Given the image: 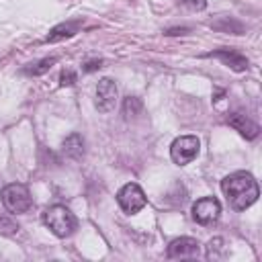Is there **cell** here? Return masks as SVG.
I'll return each instance as SVG.
<instances>
[{
	"instance_id": "obj_1",
	"label": "cell",
	"mask_w": 262,
	"mask_h": 262,
	"mask_svg": "<svg viewBox=\"0 0 262 262\" xmlns=\"http://www.w3.org/2000/svg\"><path fill=\"white\" fill-rule=\"evenodd\" d=\"M221 190L225 192L227 203L233 211H246L260 196V186L256 178L246 170H237L225 176L221 180Z\"/></svg>"
},
{
	"instance_id": "obj_2",
	"label": "cell",
	"mask_w": 262,
	"mask_h": 262,
	"mask_svg": "<svg viewBox=\"0 0 262 262\" xmlns=\"http://www.w3.org/2000/svg\"><path fill=\"white\" fill-rule=\"evenodd\" d=\"M43 223L57 237H70L78 229V219H76V215L66 205H51V207H47L43 211Z\"/></svg>"
},
{
	"instance_id": "obj_3",
	"label": "cell",
	"mask_w": 262,
	"mask_h": 262,
	"mask_svg": "<svg viewBox=\"0 0 262 262\" xmlns=\"http://www.w3.org/2000/svg\"><path fill=\"white\" fill-rule=\"evenodd\" d=\"M2 196V205L8 213L12 215H20V213H27L31 207H33V196L29 192V188L20 182H10L2 188L0 192Z\"/></svg>"
},
{
	"instance_id": "obj_4",
	"label": "cell",
	"mask_w": 262,
	"mask_h": 262,
	"mask_svg": "<svg viewBox=\"0 0 262 262\" xmlns=\"http://www.w3.org/2000/svg\"><path fill=\"white\" fill-rule=\"evenodd\" d=\"M117 203H119V207L123 209V213L135 215V213H139V211L147 205V196H145V192H143V188H141L139 184L127 182V184H123V186L119 188V192H117Z\"/></svg>"
},
{
	"instance_id": "obj_5",
	"label": "cell",
	"mask_w": 262,
	"mask_h": 262,
	"mask_svg": "<svg viewBox=\"0 0 262 262\" xmlns=\"http://www.w3.org/2000/svg\"><path fill=\"white\" fill-rule=\"evenodd\" d=\"M199 147H201V141L196 135H180L170 145V158L174 164L186 166L199 156Z\"/></svg>"
},
{
	"instance_id": "obj_6",
	"label": "cell",
	"mask_w": 262,
	"mask_h": 262,
	"mask_svg": "<svg viewBox=\"0 0 262 262\" xmlns=\"http://www.w3.org/2000/svg\"><path fill=\"white\" fill-rule=\"evenodd\" d=\"M221 217V203L215 196H203L192 205V219L199 225H213Z\"/></svg>"
},
{
	"instance_id": "obj_7",
	"label": "cell",
	"mask_w": 262,
	"mask_h": 262,
	"mask_svg": "<svg viewBox=\"0 0 262 262\" xmlns=\"http://www.w3.org/2000/svg\"><path fill=\"white\" fill-rule=\"evenodd\" d=\"M199 254H201V244L188 235L172 239L166 250V256L170 260H190V258H196Z\"/></svg>"
},
{
	"instance_id": "obj_8",
	"label": "cell",
	"mask_w": 262,
	"mask_h": 262,
	"mask_svg": "<svg viewBox=\"0 0 262 262\" xmlns=\"http://www.w3.org/2000/svg\"><path fill=\"white\" fill-rule=\"evenodd\" d=\"M117 98H119V88H117L115 80L102 78L96 84V100H94V106L100 113H111L115 108V104H117Z\"/></svg>"
},
{
	"instance_id": "obj_9",
	"label": "cell",
	"mask_w": 262,
	"mask_h": 262,
	"mask_svg": "<svg viewBox=\"0 0 262 262\" xmlns=\"http://www.w3.org/2000/svg\"><path fill=\"white\" fill-rule=\"evenodd\" d=\"M205 57H217L219 61H223L227 68H231L233 72H246L250 61L246 55H242L235 49H215L211 53H205Z\"/></svg>"
},
{
	"instance_id": "obj_10",
	"label": "cell",
	"mask_w": 262,
	"mask_h": 262,
	"mask_svg": "<svg viewBox=\"0 0 262 262\" xmlns=\"http://www.w3.org/2000/svg\"><path fill=\"white\" fill-rule=\"evenodd\" d=\"M227 125L233 127L235 131H239V135H244L246 139H256L260 135V127L258 123H254L250 117L242 115V113H231L227 117Z\"/></svg>"
},
{
	"instance_id": "obj_11",
	"label": "cell",
	"mask_w": 262,
	"mask_h": 262,
	"mask_svg": "<svg viewBox=\"0 0 262 262\" xmlns=\"http://www.w3.org/2000/svg\"><path fill=\"white\" fill-rule=\"evenodd\" d=\"M82 27V20L80 18H74V20H66V23H59L55 25L49 35L45 37V43H57V41H63V39H70L74 37Z\"/></svg>"
},
{
	"instance_id": "obj_12",
	"label": "cell",
	"mask_w": 262,
	"mask_h": 262,
	"mask_svg": "<svg viewBox=\"0 0 262 262\" xmlns=\"http://www.w3.org/2000/svg\"><path fill=\"white\" fill-rule=\"evenodd\" d=\"M61 151L63 156H68L70 160H80L84 156V137L80 133H72L63 139L61 143Z\"/></svg>"
},
{
	"instance_id": "obj_13",
	"label": "cell",
	"mask_w": 262,
	"mask_h": 262,
	"mask_svg": "<svg viewBox=\"0 0 262 262\" xmlns=\"http://www.w3.org/2000/svg\"><path fill=\"white\" fill-rule=\"evenodd\" d=\"M211 29L221 31V33H233V35L244 33V25L239 20H235L233 16H219L215 23H211Z\"/></svg>"
},
{
	"instance_id": "obj_14",
	"label": "cell",
	"mask_w": 262,
	"mask_h": 262,
	"mask_svg": "<svg viewBox=\"0 0 262 262\" xmlns=\"http://www.w3.org/2000/svg\"><path fill=\"white\" fill-rule=\"evenodd\" d=\"M57 61V57L55 55H51V57H43V59H39V61H35V63H29L23 72L27 74V76H43V74H47L49 70H51V66Z\"/></svg>"
},
{
	"instance_id": "obj_15",
	"label": "cell",
	"mask_w": 262,
	"mask_h": 262,
	"mask_svg": "<svg viewBox=\"0 0 262 262\" xmlns=\"http://www.w3.org/2000/svg\"><path fill=\"white\" fill-rule=\"evenodd\" d=\"M207 260H221L227 256V246L221 237H213L209 244H207V252H205Z\"/></svg>"
},
{
	"instance_id": "obj_16",
	"label": "cell",
	"mask_w": 262,
	"mask_h": 262,
	"mask_svg": "<svg viewBox=\"0 0 262 262\" xmlns=\"http://www.w3.org/2000/svg\"><path fill=\"white\" fill-rule=\"evenodd\" d=\"M141 108H143V104H141V100L137 96H127L123 100V115H125V119H131V117L139 115Z\"/></svg>"
},
{
	"instance_id": "obj_17",
	"label": "cell",
	"mask_w": 262,
	"mask_h": 262,
	"mask_svg": "<svg viewBox=\"0 0 262 262\" xmlns=\"http://www.w3.org/2000/svg\"><path fill=\"white\" fill-rule=\"evenodd\" d=\"M16 231H18V225L14 223V219L8 217V215H4V213H0V233H4V235H14Z\"/></svg>"
},
{
	"instance_id": "obj_18",
	"label": "cell",
	"mask_w": 262,
	"mask_h": 262,
	"mask_svg": "<svg viewBox=\"0 0 262 262\" xmlns=\"http://www.w3.org/2000/svg\"><path fill=\"white\" fill-rule=\"evenodd\" d=\"M76 72L74 70H61V74H59V84L61 86H74L76 84Z\"/></svg>"
},
{
	"instance_id": "obj_19",
	"label": "cell",
	"mask_w": 262,
	"mask_h": 262,
	"mask_svg": "<svg viewBox=\"0 0 262 262\" xmlns=\"http://www.w3.org/2000/svg\"><path fill=\"white\" fill-rule=\"evenodd\" d=\"M180 4H184L190 10H203L207 6V0H180Z\"/></svg>"
},
{
	"instance_id": "obj_20",
	"label": "cell",
	"mask_w": 262,
	"mask_h": 262,
	"mask_svg": "<svg viewBox=\"0 0 262 262\" xmlns=\"http://www.w3.org/2000/svg\"><path fill=\"white\" fill-rule=\"evenodd\" d=\"M100 68H102V59H90V61H86V63L82 66V70H84L86 74L96 72V70H100Z\"/></svg>"
},
{
	"instance_id": "obj_21",
	"label": "cell",
	"mask_w": 262,
	"mask_h": 262,
	"mask_svg": "<svg viewBox=\"0 0 262 262\" xmlns=\"http://www.w3.org/2000/svg\"><path fill=\"white\" fill-rule=\"evenodd\" d=\"M184 33H188V27H174L166 31V35H184Z\"/></svg>"
}]
</instances>
